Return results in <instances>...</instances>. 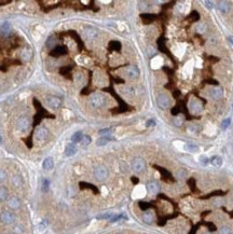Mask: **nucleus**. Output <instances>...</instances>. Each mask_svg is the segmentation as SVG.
Instances as JSON below:
<instances>
[{"label":"nucleus","mask_w":233,"mask_h":234,"mask_svg":"<svg viewBox=\"0 0 233 234\" xmlns=\"http://www.w3.org/2000/svg\"><path fill=\"white\" fill-rule=\"evenodd\" d=\"M0 221L3 224H6V226H11V224H14L15 221H16V216L13 212L3 210L0 214Z\"/></svg>","instance_id":"obj_1"},{"label":"nucleus","mask_w":233,"mask_h":234,"mask_svg":"<svg viewBox=\"0 0 233 234\" xmlns=\"http://www.w3.org/2000/svg\"><path fill=\"white\" fill-rule=\"evenodd\" d=\"M31 125V120L29 117L27 115H24V117H21L16 122V128L19 129L22 133H26L29 128H30Z\"/></svg>","instance_id":"obj_2"},{"label":"nucleus","mask_w":233,"mask_h":234,"mask_svg":"<svg viewBox=\"0 0 233 234\" xmlns=\"http://www.w3.org/2000/svg\"><path fill=\"white\" fill-rule=\"evenodd\" d=\"M90 103H91V106L93 108H101V107L105 106L106 104V98L103 94H99V93H95L91 96V99H90Z\"/></svg>","instance_id":"obj_3"},{"label":"nucleus","mask_w":233,"mask_h":234,"mask_svg":"<svg viewBox=\"0 0 233 234\" xmlns=\"http://www.w3.org/2000/svg\"><path fill=\"white\" fill-rule=\"evenodd\" d=\"M108 175H109V173H108L107 167L104 166V165H99V166L94 169V176L98 181H104L105 179H107Z\"/></svg>","instance_id":"obj_4"},{"label":"nucleus","mask_w":233,"mask_h":234,"mask_svg":"<svg viewBox=\"0 0 233 234\" xmlns=\"http://www.w3.org/2000/svg\"><path fill=\"white\" fill-rule=\"evenodd\" d=\"M7 205H8V207L10 208V209L17 210V209H20V208H21L22 201H21V199H20L19 196H16V195H13V196H10L8 199V201H7Z\"/></svg>","instance_id":"obj_5"},{"label":"nucleus","mask_w":233,"mask_h":234,"mask_svg":"<svg viewBox=\"0 0 233 234\" xmlns=\"http://www.w3.org/2000/svg\"><path fill=\"white\" fill-rule=\"evenodd\" d=\"M132 169L136 173H142L146 169V162L141 158H135L132 161Z\"/></svg>","instance_id":"obj_6"},{"label":"nucleus","mask_w":233,"mask_h":234,"mask_svg":"<svg viewBox=\"0 0 233 234\" xmlns=\"http://www.w3.org/2000/svg\"><path fill=\"white\" fill-rule=\"evenodd\" d=\"M157 103L161 109H167L171 106V99L166 94H160L157 98Z\"/></svg>","instance_id":"obj_7"},{"label":"nucleus","mask_w":233,"mask_h":234,"mask_svg":"<svg viewBox=\"0 0 233 234\" xmlns=\"http://www.w3.org/2000/svg\"><path fill=\"white\" fill-rule=\"evenodd\" d=\"M46 101H47V105L52 109H58L60 107V105H62L60 98H58L57 96H53V95L47 96Z\"/></svg>","instance_id":"obj_8"},{"label":"nucleus","mask_w":233,"mask_h":234,"mask_svg":"<svg viewBox=\"0 0 233 234\" xmlns=\"http://www.w3.org/2000/svg\"><path fill=\"white\" fill-rule=\"evenodd\" d=\"M67 47H64V45H56L54 49H52L50 51V55L52 57H60V56L66 55L67 54Z\"/></svg>","instance_id":"obj_9"},{"label":"nucleus","mask_w":233,"mask_h":234,"mask_svg":"<svg viewBox=\"0 0 233 234\" xmlns=\"http://www.w3.org/2000/svg\"><path fill=\"white\" fill-rule=\"evenodd\" d=\"M35 137L38 142H43L49 137V131L46 128H38L35 132Z\"/></svg>","instance_id":"obj_10"},{"label":"nucleus","mask_w":233,"mask_h":234,"mask_svg":"<svg viewBox=\"0 0 233 234\" xmlns=\"http://www.w3.org/2000/svg\"><path fill=\"white\" fill-rule=\"evenodd\" d=\"M84 37L87 38V40H93L94 38H96L97 36V30L95 28H93V27H85L84 28Z\"/></svg>","instance_id":"obj_11"},{"label":"nucleus","mask_w":233,"mask_h":234,"mask_svg":"<svg viewBox=\"0 0 233 234\" xmlns=\"http://www.w3.org/2000/svg\"><path fill=\"white\" fill-rule=\"evenodd\" d=\"M147 190H148V192L151 193V194H157L160 190V185L157 181H150V182L147 185Z\"/></svg>","instance_id":"obj_12"},{"label":"nucleus","mask_w":233,"mask_h":234,"mask_svg":"<svg viewBox=\"0 0 233 234\" xmlns=\"http://www.w3.org/2000/svg\"><path fill=\"white\" fill-rule=\"evenodd\" d=\"M126 74L130 77L131 79H136L137 77L139 76V69L136 67V66H130V67L126 69Z\"/></svg>","instance_id":"obj_13"},{"label":"nucleus","mask_w":233,"mask_h":234,"mask_svg":"<svg viewBox=\"0 0 233 234\" xmlns=\"http://www.w3.org/2000/svg\"><path fill=\"white\" fill-rule=\"evenodd\" d=\"M42 167H43L44 170H51L53 169L54 167V160L52 156H47V158L44 159L43 163H42Z\"/></svg>","instance_id":"obj_14"},{"label":"nucleus","mask_w":233,"mask_h":234,"mask_svg":"<svg viewBox=\"0 0 233 234\" xmlns=\"http://www.w3.org/2000/svg\"><path fill=\"white\" fill-rule=\"evenodd\" d=\"M155 169H157L160 172V174H161L162 178L164 179V180H171L173 181V178H172V175L169 174L168 170H166L163 167H160V166H157V165H155Z\"/></svg>","instance_id":"obj_15"},{"label":"nucleus","mask_w":233,"mask_h":234,"mask_svg":"<svg viewBox=\"0 0 233 234\" xmlns=\"http://www.w3.org/2000/svg\"><path fill=\"white\" fill-rule=\"evenodd\" d=\"M11 182H12V185L14 186L15 188H21L24 183V180L23 178H22V176H20V175H14V176L12 177Z\"/></svg>","instance_id":"obj_16"},{"label":"nucleus","mask_w":233,"mask_h":234,"mask_svg":"<svg viewBox=\"0 0 233 234\" xmlns=\"http://www.w3.org/2000/svg\"><path fill=\"white\" fill-rule=\"evenodd\" d=\"M77 153V148L74 146V144H69L65 148V155L66 156H72Z\"/></svg>","instance_id":"obj_17"},{"label":"nucleus","mask_w":233,"mask_h":234,"mask_svg":"<svg viewBox=\"0 0 233 234\" xmlns=\"http://www.w3.org/2000/svg\"><path fill=\"white\" fill-rule=\"evenodd\" d=\"M9 199V191L4 186H0V203L8 201Z\"/></svg>","instance_id":"obj_18"},{"label":"nucleus","mask_w":233,"mask_h":234,"mask_svg":"<svg viewBox=\"0 0 233 234\" xmlns=\"http://www.w3.org/2000/svg\"><path fill=\"white\" fill-rule=\"evenodd\" d=\"M140 17H141L142 21L146 23V24H148V23L155 21L157 19V15L152 14V13H142V14H140Z\"/></svg>","instance_id":"obj_19"},{"label":"nucleus","mask_w":233,"mask_h":234,"mask_svg":"<svg viewBox=\"0 0 233 234\" xmlns=\"http://www.w3.org/2000/svg\"><path fill=\"white\" fill-rule=\"evenodd\" d=\"M111 140H114V138L110 137V136H101V138H98V139L96 140V145L97 146H105V145H107L109 142H111Z\"/></svg>","instance_id":"obj_20"},{"label":"nucleus","mask_w":233,"mask_h":234,"mask_svg":"<svg viewBox=\"0 0 233 234\" xmlns=\"http://www.w3.org/2000/svg\"><path fill=\"white\" fill-rule=\"evenodd\" d=\"M153 219H155V217H153V214L150 213V212H146L142 215V221L145 222V223L147 224H151L153 222Z\"/></svg>","instance_id":"obj_21"},{"label":"nucleus","mask_w":233,"mask_h":234,"mask_svg":"<svg viewBox=\"0 0 233 234\" xmlns=\"http://www.w3.org/2000/svg\"><path fill=\"white\" fill-rule=\"evenodd\" d=\"M79 186H80V188L81 189H90V190H92L94 193H98L99 191H98V189H97L96 187H95L94 185H91V183H87V182H80L79 183Z\"/></svg>","instance_id":"obj_22"},{"label":"nucleus","mask_w":233,"mask_h":234,"mask_svg":"<svg viewBox=\"0 0 233 234\" xmlns=\"http://www.w3.org/2000/svg\"><path fill=\"white\" fill-rule=\"evenodd\" d=\"M218 9L221 13L226 14V13H228V11H229V3H228L227 1H219L218 2Z\"/></svg>","instance_id":"obj_23"},{"label":"nucleus","mask_w":233,"mask_h":234,"mask_svg":"<svg viewBox=\"0 0 233 234\" xmlns=\"http://www.w3.org/2000/svg\"><path fill=\"white\" fill-rule=\"evenodd\" d=\"M82 138H83L82 132H76V133H74V135L71 136V142H72V144H78V142H81Z\"/></svg>","instance_id":"obj_24"},{"label":"nucleus","mask_w":233,"mask_h":234,"mask_svg":"<svg viewBox=\"0 0 233 234\" xmlns=\"http://www.w3.org/2000/svg\"><path fill=\"white\" fill-rule=\"evenodd\" d=\"M222 95H223V92L220 88H216L212 91V96L214 99H220L221 97H222Z\"/></svg>","instance_id":"obj_25"},{"label":"nucleus","mask_w":233,"mask_h":234,"mask_svg":"<svg viewBox=\"0 0 233 234\" xmlns=\"http://www.w3.org/2000/svg\"><path fill=\"white\" fill-rule=\"evenodd\" d=\"M210 163H212L215 167H219V166H221V164H222V159L218 155H215L210 159Z\"/></svg>","instance_id":"obj_26"},{"label":"nucleus","mask_w":233,"mask_h":234,"mask_svg":"<svg viewBox=\"0 0 233 234\" xmlns=\"http://www.w3.org/2000/svg\"><path fill=\"white\" fill-rule=\"evenodd\" d=\"M47 47H50V49H54V47H56V40H55V37L54 36H51V37L47 38Z\"/></svg>","instance_id":"obj_27"},{"label":"nucleus","mask_w":233,"mask_h":234,"mask_svg":"<svg viewBox=\"0 0 233 234\" xmlns=\"http://www.w3.org/2000/svg\"><path fill=\"white\" fill-rule=\"evenodd\" d=\"M109 49L114 50V51H120V50H121V43H120L119 41L114 40V41H111L109 43Z\"/></svg>","instance_id":"obj_28"},{"label":"nucleus","mask_w":233,"mask_h":234,"mask_svg":"<svg viewBox=\"0 0 233 234\" xmlns=\"http://www.w3.org/2000/svg\"><path fill=\"white\" fill-rule=\"evenodd\" d=\"M13 234H24L25 230L24 228L21 226V224H15V226H13Z\"/></svg>","instance_id":"obj_29"},{"label":"nucleus","mask_w":233,"mask_h":234,"mask_svg":"<svg viewBox=\"0 0 233 234\" xmlns=\"http://www.w3.org/2000/svg\"><path fill=\"white\" fill-rule=\"evenodd\" d=\"M10 29H11V25L9 24V23H4L3 25L0 26V30H1V33L3 34V35H8Z\"/></svg>","instance_id":"obj_30"},{"label":"nucleus","mask_w":233,"mask_h":234,"mask_svg":"<svg viewBox=\"0 0 233 234\" xmlns=\"http://www.w3.org/2000/svg\"><path fill=\"white\" fill-rule=\"evenodd\" d=\"M185 149L189 152H198L199 151V147L195 146V145H191V144L186 145V146H185Z\"/></svg>","instance_id":"obj_31"},{"label":"nucleus","mask_w":233,"mask_h":234,"mask_svg":"<svg viewBox=\"0 0 233 234\" xmlns=\"http://www.w3.org/2000/svg\"><path fill=\"white\" fill-rule=\"evenodd\" d=\"M71 69H72L71 66H64V67H62L60 69V74H63V76H67V74H69V72Z\"/></svg>","instance_id":"obj_32"},{"label":"nucleus","mask_w":233,"mask_h":234,"mask_svg":"<svg viewBox=\"0 0 233 234\" xmlns=\"http://www.w3.org/2000/svg\"><path fill=\"white\" fill-rule=\"evenodd\" d=\"M91 142H92L91 137L85 135V136H83L82 140H81V145H82L83 147H87V146H89V145L91 144Z\"/></svg>","instance_id":"obj_33"},{"label":"nucleus","mask_w":233,"mask_h":234,"mask_svg":"<svg viewBox=\"0 0 233 234\" xmlns=\"http://www.w3.org/2000/svg\"><path fill=\"white\" fill-rule=\"evenodd\" d=\"M50 185H51V182H50L49 179L44 178L43 180H42V190H43L44 192H47V190L50 189Z\"/></svg>","instance_id":"obj_34"},{"label":"nucleus","mask_w":233,"mask_h":234,"mask_svg":"<svg viewBox=\"0 0 233 234\" xmlns=\"http://www.w3.org/2000/svg\"><path fill=\"white\" fill-rule=\"evenodd\" d=\"M7 178H8V174H7V172L4 169H0V183L4 182V181L7 180Z\"/></svg>","instance_id":"obj_35"},{"label":"nucleus","mask_w":233,"mask_h":234,"mask_svg":"<svg viewBox=\"0 0 233 234\" xmlns=\"http://www.w3.org/2000/svg\"><path fill=\"white\" fill-rule=\"evenodd\" d=\"M225 194V192L222 191H214L212 193H209V194L205 195V196H203L202 199H208V197H212V196H218V195H223Z\"/></svg>","instance_id":"obj_36"},{"label":"nucleus","mask_w":233,"mask_h":234,"mask_svg":"<svg viewBox=\"0 0 233 234\" xmlns=\"http://www.w3.org/2000/svg\"><path fill=\"white\" fill-rule=\"evenodd\" d=\"M138 205H139V208H140L141 210H148L149 208L151 207L150 204L147 203V202H139Z\"/></svg>","instance_id":"obj_37"},{"label":"nucleus","mask_w":233,"mask_h":234,"mask_svg":"<svg viewBox=\"0 0 233 234\" xmlns=\"http://www.w3.org/2000/svg\"><path fill=\"white\" fill-rule=\"evenodd\" d=\"M189 19L193 22H196V21H199V19H200V14H199L196 11H192L191 14H190V16H189Z\"/></svg>","instance_id":"obj_38"},{"label":"nucleus","mask_w":233,"mask_h":234,"mask_svg":"<svg viewBox=\"0 0 233 234\" xmlns=\"http://www.w3.org/2000/svg\"><path fill=\"white\" fill-rule=\"evenodd\" d=\"M114 216V214L111 213H105V214H101V215L97 216V219H110V218Z\"/></svg>","instance_id":"obj_39"},{"label":"nucleus","mask_w":233,"mask_h":234,"mask_svg":"<svg viewBox=\"0 0 233 234\" xmlns=\"http://www.w3.org/2000/svg\"><path fill=\"white\" fill-rule=\"evenodd\" d=\"M206 24H204V23H200V24L196 26V31H199V33H204V31H206Z\"/></svg>","instance_id":"obj_40"},{"label":"nucleus","mask_w":233,"mask_h":234,"mask_svg":"<svg viewBox=\"0 0 233 234\" xmlns=\"http://www.w3.org/2000/svg\"><path fill=\"white\" fill-rule=\"evenodd\" d=\"M23 56H26V60L28 61V60H30L31 57H33V52H31V50L30 49H25L24 50V52H23Z\"/></svg>","instance_id":"obj_41"},{"label":"nucleus","mask_w":233,"mask_h":234,"mask_svg":"<svg viewBox=\"0 0 233 234\" xmlns=\"http://www.w3.org/2000/svg\"><path fill=\"white\" fill-rule=\"evenodd\" d=\"M219 234H232V230L229 227H222L219 230Z\"/></svg>","instance_id":"obj_42"},{"label":"nucleus","mask_w":233,"mask_h":234,"mask_svg":"<svg viewBox=\"0 0 233 234\" xmlns=\"http://www.w3.org/2000/svg\"><path fill=\"white\" fill-rule=\"evenodd\" d=\"M112 131V128H103V129H101V131L98 132V134L99 135H105V136H109V134H110V132Z\"/></svg>","instance_id":"obj_43"},{"label":"nucleus","mask_w":233,"mask_h":234,"mask_svg":"<svg viewBox=\"0 0 233 234\" xmlns=\"http://www.w3.org/2000/svg\"><path fill=\"white\" fill-rule=\"evenodd\" d=\"M188 186H189L190 189H191L192 191H194V192L196 191V190H195V180H194L193 178H191V179L188 180Z\"/></svg>","instance_id":"obj_44"},{"label":"nucleus","mask_w":233,"mask_h":234,"mask_svg":"<svg viewBox=\"0 0 233 234\" xmlns=\"http://www.w3.org/2000/svg\"><path fill=\"white\" fill-rule=\"evenodd\" d=\"M121 218H124V219H126V217L124 215H114L111 218H110V222H116L118 220H120Z\"/></svg>","instance_id":"obj_45"},{"label":"nucleus","mask_w":233,"mask_h":234,"mask_svg":"<svg viewBox=\"0 0 233 234\" xmlns=\"http://www.w3.org/2000/svg\"><path fill=\"white\" fill-rule=\"evenodd\" d=\"M230 123H231V119L230 118H228V119H226L225 121L221 123V128H222V129H226L228 128V126L230 125Z\"/></svg>","instance_id":"obj_46"},{"label":"nucleus","mask_w":233,"mask_h":234,"mask_svg":"<svg viewBox=\"0 0 233 234\" xmlns=\"http://www.w3.org/2000/svg\"><path fill=\"white\" fill-rule=\"evenodd\" d=\"M205 226L208 228V230L210 231V232H214V231H216V226H215L214 223H212V222H206V223H205Z\"/></svg>","instance_id":"obj_47"},{"label":"nucleus","mask_w":233,"mask_h":234,"mask_svg":"<svg viewBox=\"0 0 233 234\" xmlns=\"http://www.w3.org/2000/svg\"><path fill=\"white\" fill-rule=\"evenodd\" d=\"M47 220H44V221L40 222V224H39V226H38V230H39V231H42V230H44V229L47 228Z\"/></svg>","instance_id":"obj_48"},{"label":"nucleus","mask_w":233,"mask_h":234,"mask_svg":"<svg viewBox=\"0 0 233 234\" xmlns=\"http://www.w3.org/2000/svg\"><path fill=\"white\" fill-rule=\"evenodd\" d=\"M187 175V172L185 169H179L177 172V176H178V178H182V177H185Z\"/></svg>","instance_id":"obj_49"},{"label":"nucleus","mask_w":233,"mask_h":234,"mask_svg":"<svg viewBox=\"0 0 233 234\" xmlns=\"http://www.w3.org/2000/svg\"><path fill=\"white\" fill-rule=\"evenodd\" d=\"M199 228H200V223H198V224H196V226H194L193 228L191 229V231H190V232H189V234H195Z\"/></svg>","instance_id":"obj_50"},{"label":"nucleus","mask_w":233,"mask_h":234,"mask_svg":"<svg viewBox=\"0 0 233 234\" xmlns=\"http://www.w3.org/2000/svg\"><path fill=\"white\" fill-rule=\"evenodd\" d=\"M200 162L202 163L203 165H206L207 163H208V159H207L206 156H201V158H200Z\"/></svg>","instance_id":"obj_51"},{"label":"nucleus","mask_w":233,"mask_h":234,"mask_svg":"<svg viewBox=\"0 0 233 234\" xmlns=\"http://www.w3.org/2000/svg\"><path fill=\"white\" fill-rule=\"evenodd\" d=\"M181 123H182V120L179 119V118H176V119L174 120V124H175L176 126H180Z\"/></svg>","instance_id":"obj_52"},{"label":"nucleus","mask_w":233,"mask_h":234,"mask_svg":"<svg viewBox=\"0 0 233 234\" xmlns=\"http://www.w3.org/2000/svg\"><path fill=\"white\" fill-rule=\"evenodd\" d=\"M155 122L153 121V120H148L146 123V126H148V128H151V126H155Z\"/></svg>","instance_id":"obj_53"},{"label":"nucleus","mask_w":233,"mask_h":234,"mask_svg":"<svg viewBox=\"0 0 233 234\" xmlns=\"http://www.w3.org/2000/svg\"><path fill=\"white\" fill-rule=\"evenodd\" d=\"M172 115H178V113L180 112V110H179V108L178 107H175V108H173L172 109Z\"/></svg>","instance_id":"obj_54"},{"label":"nucleus","mask_w":233,"mask_h":234,"mask_svg":"<svg viewBox=\"0 0 233 234\" xmlns=\"http://www.w3.org/2000/svg\"><path fill=\"white\" fill-rule=\"evenodd\" d=\"M205 82L209 83V84H214V85H218V81L216 80H213V79H208V80H206Z\"/></svg>","instance_id":"obj_55"},{"label":"nucleus","mask_w":233,"mask_h":234,"mask_svg":"<svg viewBox=\"0 0 233 234\" xmlns=\"http://www.w3.org/2000/svg\"><path fill=\"white\" fill-rule=\"evenodd\" d=\"M205 4H206V7L208 9H212L213 8V2L212 1H205Z\"/></svg>","instance_id":"obj_56"},{"label":"nucleus","mask_w":233,"mask_h":234,"mask_svg":"<svg viewBox=\"0 0 233 234\" xmlns=\"http://www.w3.org/2000/svg\"><path fill=\"white\" fill-rule=\"evenodd\" d=\"M132 181L133 183H138V178H136V177H132Z\"/></svg>","instance_id":"obj_57"},{"label":"nucleus","mask_w":233,"mask_h":234,"mask_svg":"<svg viewBox=\"0 0 233 234\" xmlns=\"http://www.w3.org/2000/svg\"><path fill=\"white\" fill-rule=\"evenodd\" d=\"M229 41L233 44V37H232V36H231V37H229Z\"/></svg>","instance_id":"obj_58"},{"label":"nucleus","mask_w":233,"mask_h":234,"mask_svg":"<svg viewBox=\"0 0 233 234\" xmlns=\"http://www.w3.org/2000/svg\"><path fill=\"white\" fill-rule=\"evenodd\" d=\"M2 144V138H1V136H0V145Z\"/></svg>","instance_id":"obj_59"},{"label":"nucleus","mask_w":233,"mask_h":234,"mask_svg":"<svg viewBox=\"0 0 233 234\" xmlns=\"http://www.w3.org/2000/svg\"><path fill=\"white\" fill-rule=\"evenodd\" d=\"M3 234H13V233H10V232H6V233H3Z\"/></svg>","instance_id":"obj_60"}]
</instances>
